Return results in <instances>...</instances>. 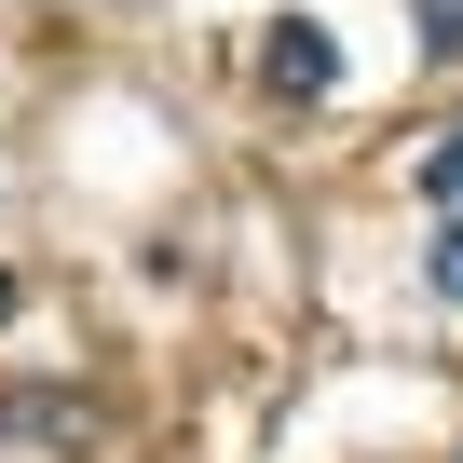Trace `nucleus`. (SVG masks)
<instances>
[{"label":"nucleus","instance_id":"nucleus-1","mask_svg":"<svg viewBox=\"0 0 463 463\" xmlns=\"http://www.w3.org/2000/svg\"><path fill=\"white\" fill-rule=\"evenodd\" d=\"M260 82H273V96H287V109H314V96H327V82H341V42H327V28H314V14H287V28H273V42H260Z\"/></svg>","mask_w":463,"mask_h":463},{"label":"nucleus","instance_id":"nucleus-2","mask_svg":"<svg viewBox=\"0 0 463 463\" xmlns=\"http://www.w3.org/2000/svg\"><path fill=\"white\" fill-rule=\"evenodd\" d=\"M422 287H436V300L463 314V218H436V246H422Z\"/></svg>","mask_w":463,"mask_h":463},{"label":"nucleus","instance_id":"nucleus-3","mask_svg":"<svg viewBox=\"0 0 463 463\" xmlns=\"http://www.w3.org/2000/svg\"><path fill=\"white\" fill-rule=\"evenodd\" d=\"M422 191H436V218H463V123H449V137L422 150Z\"/></svg>","mask_w":463,"mask_h":463},{"label":"nucleus","instance_id":"nucleus-4","mask_svg":"<svg viewBox=\"0 0 463 463\" xmlns=\"http://www.w3.org/2000/svg\"><path fill=\"white\" fill-rule=\"evenodd\" d=\"M0 314H14V273H0Z\"/></svg>","mask_w":463,"mask_h":463}]
</instances>
